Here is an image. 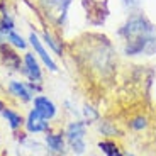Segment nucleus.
I'll return each mask as SVG.
<instances>
[{
	"mask_svg": "<svg viewBox=\"0 0 156 156\" xmlns=\"http://www.w3.org/2000/svg\"><path fill=\"white\" fill-rule=\"evenodd\" d=\"M98 129H100L102 136H105L107 139H110V137H114L117 134V127L114 122H107V121H100L98 122Z\"/></svg>",
	"mask_w": 156,
	"mask_h": 156,
	"instance_id": "nucleus-15",
	"label": "nucleus"
},
{
	"mask_svg": "<svg viewBox=\"0 0 156 156\" xmlns=\"http://www.w3.org/2000/svg\"><path fill=\"white\" fill-rule=\"evenodd\" d=\"M0 114H2V117L7 121L9 127H10L12 131H17V129H20L24 126V117H22V114L17 112V110L10 109V107H4V110Z\"/></svg>",
	"mask_w": 156,
	"mask_h": 156,
	"instance_id": "nucleus-12",
	"label": "nucleus"
},
{
	"mask_svg": "<svg viewBox=\"0 0 156 156\" xmlns=\"http://www.w3.org/2000/svg\"><path fill=\"white\" fill-rule=\"evenodd\" d=\"M4 107H5V105H4V102L0 100V112H2V110H4Z\"/></svg>",
	"mask_w": 156,
	"mask_h": 156,
	"instance_id": "nucleus-19",
	"label": "nucleus"
},
{
	"mask_svg": "<svg viewBox=\"0 0 156 156\" xmlns=\"http://www.w3.org/2000/svg\"><path fill=\"white\" fill-rule=\"evenodd\" d=\"M87 129H88L87 121H80V119L71 121L65 129L66 144L75 156H83L87 153Z\"/></svg>",
	"mask_w": 156,
	"mask_h": 156,
	"instance_id": "nucleus-2",
	"label": "nucleus"
},
{
	"mask_svg": "<svg viewBox=\"0 0 156 156\" xmlns=\"http://www.w3.org/2000/svg\"><path fill=\"white\" fill-rule=\"evenodd\" d=\"M5 39H7V43L10 44L12 48H16L17 51H27V46H29V41L26 37H24L22 34H19V32L14 29V31L7 32V36H5Z\"/></svg>",
	"mask_w": 156,
	"mask_h": 156,
	"instance_id": "nucleus-14",
	"label": "nucleus"
},
{
	"mask_svg": "<svg viewBox=\"0 0 156 156\" xmlns=\"http://www.w3.org/2000/svg\"><path fill=\"white\" fill-rule=\"evenodd\" d=\"M32 109L37 110L44 119H48V121H53V119L58 115V105H56L49 97H46V95H43V94L34 95V98H32Z\"/></svg>",
	"mask_w": 156,
	"mask_h": 156,
	"instance_id": "nucleus-7",
	"label": "nucleus"
},
{
	"mask_svg": "<svg viewBox=\"0 0 156 156\" xmlns=\"http://www.w3.org/2000/svg\"><path fill=\"white\" fill-rule=\"evenodd\" d=\"M41 39H43V43L46 44V48L51 51V53H55V55L59 56V58L65 56V48H63V43L59 41L58 36H55L51 31H46V29H44L43 34H41Z\"/></svg>",
	"mask_w": 156,
	"mask_h": 156,
	"instance_id": "nucleus-11",
	"label": "nucleus"
},
{
	"mask_svg": "<svg viewBox=\"0 0 156 156\" xmlns=\"http://www.w3.org/2000/svg\"><path fill=\"white\" fill-rule=\"evenodd\" d=\"M122 7L133 14V12H139V7H141V0H122Z\"/></svg>",
	"mask_w": 156,
	"mask_h": 156,
	"instance_id": "nucleus-18",
	"label": "nucleus"
},
{
	"mask_svg": "<svg viewBox=\"0 0 156 156\" xmlns=\"http://www.w3.org/2000/svg\"><path fill=\"white\" fill-rule=\"evenodd\" d=\"M39 5L43 7L44 16L49 17L58 27L65 26L71 0H39Z\"/></svg>",
	"mask_w": 156,
	"mask_h": 156,
	"instance_id": "nucleus-3",
	"label": "nucleus"
},
{
	"mask_svg": "<svg viewBox=\"0 0 156 156\" xmlns=\"http://www.w3.org/2000/svg\"><path fill=\"white\" fill-rule=\"evenodd\" d=\"M44 144L48 146V149H49L53 154L59 156V154H65V151H66V137H65V131H61V133H53V131H49V133L44 134Z\"/></svg>",
	"mask_w": 156,
	"mask_h": 156,
	"instance_id": "nucleus-10",
	"label": "nucleus"
},
{
	"mask_svg": "<svg viewBox=\"0 0 156 156\" xmlns=\"http://www.w3.org/2000/svg\"><path fill=\"white\" fill-rule=\"evenodd\" d=\"M24 127L27 134H46L51 131V122L44 119L37 110L31 109L24 119Z\"/></svg>",
	"mask_w": 156,
	"mask_h": 156,
	"instance_id": "nucleus-6",
	"label": "nucleus"
},
{
	"mask_svg": "<svg viewBox=\"0 0 156 156\" xmlns=\"http://www.w3.org/2000/svg\"><path fill=\"white\" fill-rule=\"evenodd\" d=\"M7 92L14 98L24 102V104H29V102H32V98H34V94L31 92L27 82H20V80H10V82L7 83Z\"/></svg>",
	"mask_w": 156,
	"mask_h": 156,
	"instance_id": "nucleus-9",
	"label": "nucleus"
},
{
	"mask_svg": "<svg viewBox=\"0 0 156 156\" xmlns=\"http://www.w3.org/2000/svg\"><path fill=\"white\" fill-rule=\"evenodd\" d=\"M129 127L133 129V131H144L146 127H148V117L146 115H136L133 117L131 121H129Z\"/></svg>",
	"mask_w": 156,
	"mask_h": 156,
	"instance_id": "nucleus-16",
	"label": "nucleus"
},
{
	"mask_svg": "<svg viewBox=\"0 0 156 156\" xmlns=\"http://www.w3.org/2000/svg\"><path fill=\"white\" fill-rule=\"evenodd\" d=\"M83 115H85L87 124H92L94 121H97V119H98V112L92 105H87V104L83 105Z\"/></svg>",
	"mask_w": 156,
	"mask_h": 156,
	"instance_id": "nucleus-17",
	"label": "nucleus"
},
{
	"mask_svg": "<svg viewBox=\"0 0 156 156\" xmlns=\"http://www.w3.org/2000/svg\"><path fill=\"white\" fill-rule=\"evenodd\" d=\"M117 36L122 39V53L129 58L156 55V26L143 12L129 14Z\"/></svg>",
	"mask_w": 156,
	"mask_h": 156,
	"instance_id": "nucleus-1",
	"label": "nucleus"
},
{
	"mask_svg": "<svg viewBox=\"0 0 156 156\" xmlns=\"http://www.w3.org/2000/svg\"><path fill=\"white\" fill-rule=\"evenodd\" d=\"M0 59L2 65L14 71H22V58L20 55H17V49L12 48L9 43L0 44Z\"/></svg>",
	"mask_w": 156,
	"mask_h": 156,
	"instance_id": "nucleus-8",
	"label": "nucleus"
},
{
	"mask_svg": "<svg viewBox=\"0 0 156 156\" xmlns=\"http://www.w3.org/2000/svg\"><path fill=\"white\" fill-rule=\"evenodd\" d=\"M27 41H29V46L32 48V53H34V55L39 58V61L43 63V65H44V66H46L49 71L56 73V71H58V65H56V61L53 59V56H51V51L48 49L46 44L43 43L41 36H37L34 31H32L31 34H29Z\"/></svg>",
	"mask_w": 156,
	"mask_h": 156,
	"instance_id": "nucleus-4",
	"label": "nucleus"
},
{
	"mask_svg": "<svg viewBox=\"0 0 156 156\" xmlns=\"http://www.w3.org/2000/svg\"><path fill=\"white\" fill-rule=\"evenodd\" d=\"M20 73L27 78L29 82L43 83V68L39 58L32 51H24L22 55V71Z\"/></svg>",
	"mask_w": 156,
	"mask_h": 156,
	"instance_id": "nucleus-5",
	"label": "nucleus"
},
{
	"mask_svg": "<svg viewBox=\"0 0 156 156\" xmlns=\"http://www.w3.org/2000/svg\"><path fill=\"white\" fill-rule=\"evenodd\" d=\"M97 148H98V151H100L104 156H126L124 153H122L121 146L117 144L115 141H112V139H102V141H98Z\"/></svg>",
	"mask_w": 156,
	"mask_h": 156,
	"instance_id": "nucleus-13",
	"label": "nucleus"
}]
</instances>
